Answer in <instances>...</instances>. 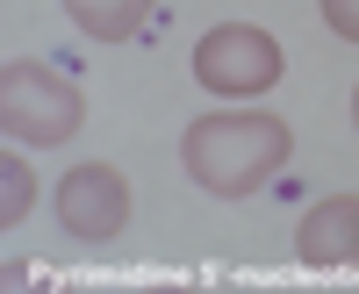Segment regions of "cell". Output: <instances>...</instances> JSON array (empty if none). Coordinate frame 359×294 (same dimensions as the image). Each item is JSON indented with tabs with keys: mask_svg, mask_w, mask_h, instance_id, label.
<instances>
[{
	"mask_svg": "<svg viewBox=\"0 0 359 294\" xmlns=\"http://www.w3.org/2000/svg\"><path fill=\"white\" fill-rule=\"evenodd\" d=\"M287 144L294 136H287L280 115H201L187 130V144H180V158H187V172L208 194L245 201L287 165Z\"/></svg>",
	"mask_w": 359,
	"mask_h": 294,
	"instance_id": "cell-1",
	"label": "cell"
},
{
	"mask_svg": "<svg viewBox=\"0 0 359 294\" xmlns=\"http://www.w3.org/2000/svg\"><path fill=\"white\" fill-rule=\"evenodd\" d=\"M0 122H8V136L22 144H65L79 122H86V101L72 79H57L50 65H8L0 72Z\"/></svg>",
	"mask_w": 359,
	"mask_h": 294,
	"instance_id": "cell-2",
	"label": "cell"
},
{
	"mask_svg": "<svg viewBox=\"0 0 359 294\" xmlns=\"http://www.w3.org/2000/svg\"><path fill=\"white\" fill-rule=\"evenodd\" d=\"M194 79L208 94H266L280 79V43L252 22H223L194 43Z\"/></svg>",
	"mask_w": 359,
	"mask_h": 294,
	"instance_id": "cell-3",
	"label": "cell"
},
{
	"mask_svg": "<svg viewBox=\"0 0 359 294\" xmlns=\"http://www.w3.org/2000/svg\"><path fill=\"white\" fill-rule=\"evenodd\" d=\"M57 216H65L72 237L108 244L115 230L130 223V180H123L115 165H72L65 187H57Z\"/></svg>",
	"mask_w": 359,
	"mask_h": 294,
	"instance_id": "cell-4",
	"label": "cell"
},
{
	"mask_svg": "<svg viewBox=\"0 0 359 294\" xmlns=\"http://www.w3.org/2000/svg\"><path fill=\"white\" fill-rule=\"evenodd\" d=\"M294 251H302V266H359V194L316 201L294 230Z\"/></svg>",
	"mask_w": 359,
	"mask_h": 294,
	"instance_id": "cell-5",
	"label": "cell"
},
{
	"mask_svg": "<svg viewBox=\"0 0 359 294\" xmlns=\"http://www.w3.org/2000/svg\"><path fill=\"white\" fill-rule=\"evenodd\" d=\"M151 8H158V0H65V15L86 29V36H108V43L137 36V29L151 22Z\"/></svg>",
	"mask_w": 359,
	"mask_h": 294,
	"instance_id": "cell-6",
	"label": "cell"
},
{
	"mask_svg": "<svg viewBox=\"0 0 359 294\" xmlns=\"http://www.w3.org/2000/svg\"><path fill=\"white\" fill-rule=\"evenodd\" d=\"M29 201H36V180H29V165L8 151V158H0V223L15 230V223L29 216Z\"/></svg>",
	"mask_w": 359,
	"mask_h": 294,
	"instance_id": "cell-7",
	"label": "cell"
},
{
	"mask_svg": "<svg viewBox=\"0 0 359 294\" xmlns=\"http://www.w3.org/2000/svg\"><path fill=\"white\" fill-rule=\"evenodd\" d=\"M323 22H331L338 36H352V43H359V0H323Z\"/></svg>",
	"mask_w": 359,
	"mask_h": 294,
	"instance_id": "cell-8",
	"label": "cell"
},
{
	"mask_svg": "<svg viewBox=\"0 0 359 294\" xmlns=\"http://www.w3.org/2000/svg\"><path fill=\"white\" fill-rule=\"evenodd\" d=\"M352 122H359V94H352Z\"/></svg>",
	"mask_w": 359,
	"mask_h": 294,
	"instance_id": "cell-9",
	"label": "cell"
}]
</instances>
